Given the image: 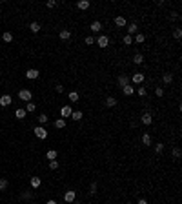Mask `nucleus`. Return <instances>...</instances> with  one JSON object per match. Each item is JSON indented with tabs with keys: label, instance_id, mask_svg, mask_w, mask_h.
Masks as SVG:
<instances>
[{
	"label": "nucleus",
	"instance_id": "nucleus-18",
	"mask_svg": "<svg viewBox=\"0 0 182 204\" xmlns=\"http://www.w3.org/2000/svg\"><path fill=\"white\" fill-rule=\"evenodd\" d=\"M58 37H60L62 40H69V38H71V31H69V29H62Z\"/></svg>",
	"mask_w": 182,
	"mask_h": 204
},
{
	"label": "nucleus",
	"instance_id": "nucleus-44",
	"mask_svg": "<svg viewBox=\"0 0 182 204\" xmlns=\"http://www.w3.org/2000/svg\"><path fill=\"white\" fill-rule=\"evenodd\" d=\"M137 204H149V202H147L146 199H139V202H137Z\"/></svg>",
	"mask_w": 182,
	"mask_h": 204
},
{
	"label": "nucleus",
	"instance_id": "nucleus-11",
	"mask_svg": "<svg viewBox=\"0 0 182 204\" xmlns=\"http://www.w3.org/2000/svg\"><path fill=\"white\" fill-rule=\"evenodd\" d=\"M11 102H13L11 95H2V97H0V106H2V108L9 106V104H11Z\"/></svg>",
	"mask_w": 182,
	"mask_h": 204
},
{
	"label": "nucleus",
	"instance_id": "nucleus-29",
	"mask_svg": "<svg viewBox=\"0 0 182 204\" xmlns=\"http://www.w3.org/2000/svg\"><path fill=\"white\" fill-rule=\"evenodd\" d=\"M180 37H182V29H180V27H175V31H173V38H175V40H180Z\"/></svg>",
	"mask_w": 182,
	"mask_h": 204
},
{
	"label": "nucleus",
	"instance_id": "nucleus-16",
	"mask_svg": "<svg viewBox=\"0 0 182 204\" xmlns=\"http://www.w3.org/2000/svg\"><path fill=\"white\" fill-rule=\"evenodd\" d=\"M127 33H129V37H131V35H137V33H139V26H137L135 22H131L129 26H127Z\"/></svg>",
	"mask_w": 182,
	"mask_h": 204
},
{
	"label": "nucleus",
	"instance_id": "nucleus-3",
	"mask_svg": "<svg viewBox=\"0 0 182 204\" xmlns=\"http://www.w3.org/2000/svg\"><path fill=\"white\" fill-rule=\"evenodd\" d=\"M75 199H77V191L75 190H67L66 193H64V201H66L67 204H73Z\"/></svg>",
	"mask_w": 182,
	"mask_h": 204
},
{
	"label": "nucleus",
	"instance_id": "nucleus-38",
	"mask_svg": "<svg viewBox=\"0 0 182 204\" xmlns=\"http://www.w3.org/2000/svg\"><path fill=\"white\" fill-rule=\"evenodd\" d=\"M180 155H182L180 148H173V157H175V159H180Z\"/></svg>",
	"mask_w": 182,
	"mask_h": 204
},
{
	"label": "nucleus",
	"instance_id": "nucleus-42",
	"mask_svg": "<svg viewBox=\"0 0 182 204\" xmlns=\"http://www.w3.org/2000/svg\"><path fill=\"white\" fill-rule=\"evenodd\" d=\"M46 6H47V7H51V9H53V7H57V0H47Z\"/></svg>",
	"mask_w": 182,
	"mask_h": 204
},
{
	"label": "nucleus",
	"instance_id": "nucleus-40",
	"mask_svg": "<svg viewBox=\"0 0 182 204\" xmlns=\"http://www.w3.org/2000/svg\"><path fill=\"white\" fill-rule=\"evenodd\" d=\"M84 42L87 44V46H93V44H95V38H93V37H86Z\"/></svg>",
	"mask_w": 182,
	"mask_h": 204
},
{
	"label": "nucleus",
	"instance_id": "nucleus-17",
	"mask_svg": "<svg viewBox=\"0 0 182 204\" xmlns=\"http://www.w3.org/2000/svg\"><path fill=\"white\" fill-rule=\"evenodd\" d=\"M57 157H58L57 150H47V151H46V159H47V161H55Z\"/></svg>",
	"mask_w": 182,
	"mask_h": 204
},
{
	"label": "nucleus",
	"instance_id": "nucleus-34",
	"mask_svg": "<svg viewBox=\"0 0 182 204\" xmlns=\"http://www.w3.org/2000/svg\"><path fill=\"white\" fill-rule=\"evenodd\" d=\"M122 42H124V44H126V46H131V44H133V38H131V37H129V35H126V37H124V38H122Z\"/></svg>",
	"mask_w": 182,
	"mask_h": 204
},
{
	"label": "nucleus",
	"instance_id": "nucleus-36",
	"mask_svg": "<svg viewBox=\"0 0 182 204\" xmlns=\"http://www.w3.org/2000/svg\"><path fill=\"white\" fill-rule=\"evenodd\" d=\"M97 188H98V184L97 182H91V186H89V193H91V195H95V193H97Z\"/></svg>",
	"mask_w": 182,
	"mask_h": 204
},
{
	"label": "nucleus",
	"instance_id": "nucleus-9",
	"mask_svg": "<svg viewBox=\"0 0 182 204\" xmlns=\"http://www.w3.org/2000/svg\"><path fill=\"white\" fill-rule=\"evenodd\" d=\"M117 84H119L120 88L127 86V84H129V77H127L126 73H122V75H119V78H117Z\"/></svg>",
	"mask_w": 182,
	"mask_h": 204
},
{
	"label": "nucleus",
	"instance_id": "nucleus-15",
	"mask_svg": "<svg viewBox=\"0 0 182 204\" xmlns=\"http://www.w3.org/2000/svg\"><path fill=\"white\" fill-rule=\"evenodd\" d=\"M89 29L93 33H98L102 29V22H98V20H95V22H91V26H89Z\"/></svg>",
	"mask_w": 182,
	"mask_h": 204
},
{
	"label": "nucleus",
	"instance_id": "nucleus-28",
	"mask_svg": "<svg viewBox=\"0 0 182 204\" xmlns=\"http://www.w3.org/2000/svg\"><path fill=\"white\" fill-rule=\"evenodd\" d=\"M135 91L139 93V97H146V95H147V89H146L144 86H139V88L135 89Z\"/></svg>",
	"mask_w": 182,
	"mask_h": 204
},
{
	"label": "nucleus",
	"instance_id": "nucleus-43",
	"mask_svg": "<svg viewBox=\"0 0 182 204\" xmlns=\"http://www.w3.org/2000/svg\"><path fill=\"white\" fill-rule=\"evenodd\" d=\"M55 89H57V93H62V91H64V86H62V84H58Z\"/></svg>",
	"mask_w": 182,
	"mask_h": 204
},
{
	"label": "nucleus",
	"instance_id": "nucleus-20",
	"mask_svg": "<svg viewBox=\"0 0 182 204\" xmlns=\"http://www.w3.org/2000/svg\"><path fill=\"white\" fill-rule=\"evenodd\" d=\"M142 144H144V146H151V135L149 133H142Z\"/></svg>",
	"mask_w": 182,
	"mask_h": 204
},
{
	"label": "nucleus",
	"instance_id": "nucleus-46",
	"mask_svg": "<svg viewBox=\"0 0 182 204\" xmlns=\"http://www.w3.org/2000/svg\"><path fill=\"white\" fill-rule=\"evenodd\" d=\"M126 204H133V202H126Z\"/></svg>",
	"mask_w": 182,
	"mask_h": 204
},
{
	"label": "nucleus",
	"instance_id": "nucleus-22",
	"mask_svg": "<svg viewBox=\"0 0 182 204\" xmlns=\"http://www.w3.org/2000/svg\"><path fill=\"white\" fill-rule=\"evenodd\" d=\"M142 62H144V57H142L140 53H137V55H133V64H137V66H140Z\"/></svg>",
	"mask_w": 182,
	"mask_h": 204
},
{
	"label": "nucleus",
	"instance_id": "nucleus-37",
	"mask_svg": "<svg viewBox=\"0 0 182 204\" xmlns=\"http://www.w3.org/2000/svg\"><path fill=\"white\" fill-rule=\"evenodd\" d=\"M69 100H71V102H77V100H78V93H77V91H71V93H69Z\"/></svg>",
	"mask_w": 182,
	"mask_h": 204
},
{
	"label": "nucleus",
	"instance_id": "nucleus-35",
	"mask_svg": "<svg viewBox=\"0 0 182 204\" xmlns=\"http://www.w3.org/2000/svg\"><path fill=\"white\" fill-rule=\"evenodd\" d=\"M37 118H38V122H40V126H42V124H46V122L49 120V117H47V115H44V113H42L40 117H37Z\"/></svg>",
	"mask_w": 182,
	"mask_h": 204
},
{
	"label": "nucleus",
	"instance_id": "nucleus-33",
	"mask_svg": "<svg viewBox=\"0 0 182 204\" xmlns=\"http://www.w3.org/2000/svg\"><path fill=\"white\" fill-rule=\"evenodd\" d=\"M7 186H9L7 179H0V190H7Z\"/></svg>",
	"mask_w": 182,
	"mask_h": 204
},
{
	"label": "nucleus",
	"instance_id": "nucleus-13",
	"mask_svg": "<svg viewBox=\"0 0 182 204\" xmlns=\"http://www.w3.org/2000/svg\"><path fill=\"white\" fill-rule=\"evenodd\" d=\"M126 24H127V20H126L124 17H122V15H119V17H115V26H117V27H124Z\"/></svg>",
	"mask_w": 182,
	"mask_h": 204
},
{
	"label": "nucleus",
	"instance_id": "nucleus-23",
	"mask_svg": "<svg viewBox=\"0 0 182 204\" xmlns=\"http://www.w3.org/2000/svg\"><path fill=\"white\" fill-rule=\"evenodd\" d=\"M82 117H84V113H82V111H73L71 113V118H73V120H82Z\"/></svg>",
	"mask_w": 182,
	"mask_h": 204
},
{
	"label": "nucleus",
	"instance_id": "nucleus-39",
	"mask_svg": "<svg viewBox=\"0 0 182 204\" xmlns=\"http://www.w3.org/2000/svg\"><path fill=\"white\" fill-rule=\"evenodd\" d=\"M49 168H51V170H57L58 168V161L55 159V161H49Z\"/></svg>",
	"mask_w": 182,
	"mask_h": 204
},
{
	"label": "nucleus",
	"instance_id": "nucleus-26",
	"mask_svg": "<svg viewBox=\"0 0 182 204\" xmlns=\"http://www.w3.org/2000/svg\"><path fill=\"white\" fill-rule=\"evenodd\" d=\"M144 40H146L144 33H137V35H135V42H137V44H144Z\"/></svg>",
	"mask_w": 182,
	"mask_h": 204
},
{
	"label": "nucleus",
	"instance_id": "nucleus-24",
	"mask_svg": "<svg viewBox=\"0 0 182 204\" xmlns=\"http://www.w3.org/2000/svg\"><path fill=\"white\" fill-rule=\"evenodd\" d=\"M29 29H31L33 33H38V31H40V24H38V22H31V24H29Z\"/></svg>",
	"mask_w": 182,
	"mask_h": 204
},
{
	"label": "nucleus",
	"instance_id": "nucleus-27",
	"mask_svg": "<svg viewBox=\"0 0 182 204\" xmlns=\"http://www.w3.org/2000/svg\"><path fill=\"white\" fill-rule=\"evenodd\" d=\"M162 80H164V84H171V82H173V75H171V73H164Z\"/></svg>",
	"mask_w": 182,
	"mask_h": 204
},
{
	"label": "nucleus",
	"instance_id": "nucleus-7",
	"mask_svg": "<svg viewBox=\"0 0 182 204\" xmlns=\"http://www.w3.org/2000/svg\"><path fill=\"white\" fill-rule=\"evenodd\" d=\"M71 113H73V109H71L69 104H66V106H62V108H60V115H62V118H69V117H71Z\"/></svg>",
	"mask_w": 182,
	"mask_h": 204
},
{
	"label": "nucleus",
	"instance_id": "nucleus-1",
	"mask_svg": "<svg viewBox=\"0 0 182 204\" xmlns=\"http://www.w3.org/2000/svg\"><path fill=\"white\" fill-rule=\"evenodd\" d=\"M33 131H35V137H37V138H40V140L47 138V129L44 128V126H37L35 129H33Z\"/></svg>",
	"mask_w": 182,
	"mask_h": 204
},
{
	"label": "nucleus",
	"instance_id": "nucleus-19",
	"mask_svg": "<svg viewBox=\"0 0 182 204\" xmlns=\"http://www.w3.org/2000/svg\"><path fill=\"white\" fill-rule=\"evenodd\" d=\"M55 128L57 129H64V128H66V118H57V120H55Z\"/></svg>",
	"mask_w": 182,
	"mask_h": 204
},
{
	"label": "nucleus",
	"instance_id": "nucleus-6",
	"mask_svg": "<svg viewBox=\"0 0 182 204\" xmlns=\"http://www.w3.org/2000/svg\"><path fill=\"white\" fill-rule=\"evenodd\" d=\"M140 122L144 124V126H149V124L153 122V117H151V113H149V111H144V113H142V117H140Z\"/></svg>",
	"mask_w": 182,
	"mask_h": 204
},
{
	"label": "nucleus",
	"instance_id": "nucleus-10",
	"mask_svg": "<svg viewBox=\"0 0 182 204\" xmlns=\"http://www.w3.org/2000/svg\"><path fill=\"white\" fill-rule=\"evenodd\" d=\"M89 6H91L89 0H78V2H77V7L80 9V11H86V9H89Z\"/></svg>",
	"mask_w": 182,
	"mask_h": 204
},
{
	"label": "nucleus",
	"instance_id": "nucleus-30",
	"mask_svg": "<svg viewBox=\"0 0 182 204\" xmlns=\"http://www.w3.org/2000/svg\"><path fill=\"white\" fill-rule=\"evenodd\" d=\"M2 38H4V42H11L13 40V33H9V31H6L2 35Z\"/></svg>",
	"mask_w": 182,
	"mask_h": 204
},
{
	"label": "nucleus",
	"instance_id": "nucleus-14",
	"mask_svg": "<svg viewBox=\"0 0 182 204\" xmlns=\"http://www.w3.org/2000/svg\"><path fill=\"white\" fill-rule=\"evenodd\" d=\"M122 93H124L126 97H131V95L135 93V88L131 86V84H127V86H124V88H122Z\"/></svg>",
	"mask_w": 182,
	"mask_h": 204
},
{
	"label": "nucleus",
	"instance_id": "nucleus-21",
	"mask_svg": "<svg viewBox=\"0 0 182 204\" xmlns=\"http://www.w3.org/2000/svg\"><path fill=\"white\" fill-rule=\"evenodd\" d=\"M106 106H107V108H115V106H117V98H115V97H107V98H106Z\"/></svg>",
	"mask_w": 182,
	"mask_h": 204
},
{
	"label": "nucleus",
	"instance_id": "nucleus-4",
	"mask_svg": "<svg viewBox=\"0 0 182 204\" xmlns=\"http://www.w3.org/2000/svg\"><path fill=\"white\" fill-rule=\"evenodd\" d=\"M18 97H20V100L29 102V100L33 98V93L29 91V89H20V91H18Z\"/></svg>",
	"mask_w": 182,
	"mask_h": 204
},
{
	"label": "nucleus",
	"instance_id": "nucleus-2",
	"mask_svg": "<svg viewBox=\"0 0 182 204\" xmlns=\"http://www.w3.org/2000/svg\"><path fill=\"white\" fill-rule=\"evenodd\" d=\"M95 44H98V47L100 49H104L109 46V37H106V35H100L98 38H95Z\"/></svg>",
	"mask_w": 182,
	"mask_h": 204
},
{
	"label": "nucleus",
	"instance_id": "nucleus-25",
	"mask_svg": "<svg viewBox=\"0 0 182 204\" xmlns=\"http://www.w3.org/2000/svg\"><path fill=\"white\" fill-rule=\"evenodd\" d=\"M15 117H17V118H24V117H26V109H24V108H18L17 111H15Z\"/></svg>",
	"mask_w": 182,
	"mask_h": 204
},
{
	"label": "nucleus",
	"instance_id": "nucleus-32",
	"mask_svg": "<svg viewBox=\"0 0 182 204\" xmlns=\"http://www.w3.org/2000/svg\"><path fill=\"white\" fill-rule=\"evenodd\" d=\"M162 151H164V144H162V142H159V144L155 146V153H157V155H160Z\"/></svg>",
	"mask_w": 182,
	"mask_h": 204
},
{
	"label": "nucleus",
	"instance_id": "nucleus-5",
	"mask_svg": "<svg viewBox=\"0 0 182 204\" xmlns=\"http://www.w3.org/2000/svg\"><path fill=\"white\" fill-rule=\"evenodd\" d=\"M144 73H139V71H135L133 73V75H131V82H133V84H137V86H140V84L142 82H144Z\"/></svg>",
	"mask_w": 182,
	"mask_h": 204
},
{
	"label": "nucleus",
	"instance_id": "nucleus-8",
	"mask_svg": "<svg viewBox=\"0 0 182 204\" xmlns=\"http://www.w3.org/2000/svg\"><path fill=\"white\" fill-rule=\"evenodd\" d=\"M40 77V71H38V69H27L26 71V78H29V80H35V78H38Z\"/></svg>",
	"mask_w": 182,
	"mask_h": 204
},
{
	"label": "nucleus",
	"instance_id": "nucleus-45",
	"mask_svg": "<svg viewBox=\"0 0 182 204\" xmlns=\"http://www.w3.org/2000/svg\"><path fill=\"white\" fill-rule=\"evenodd\" d=\"M46 204H57V201H47Z\"/></svg>",
	"mask_w": 182,
	"mask_h": 204
},
{
	"label": "nucleus",
	"instance_id": "nucleus-12",
	"mask_svg": "<svg viewBox=\"0 0 182 204\" xmlns=\"http://www.w3.org/2000/svg\"><path fill=\"white\" fill-rule=\"evenodd\" d=\"M29 184H31V188H40L42 179L38 177V175H33V177H31V181H29Z\"/></svg>",
	"mask_w": 182,
	"mask_h": 204
},
{
	"label": "nucleus",
	"instance_id": "nucleus-41",
	"mask_svg": "<svg viewBox=\"0 0 182 204\" xmlns=\"http://www.w3.org/2000/svg\"><path fill=\"white\" fill-rule=\"evenodd\" d=\"M155 95L157 97H164V89H162V88H155Z\"/></svg>",
	"mask_w": 182,
	"mask_h": 204
},
{
	"label": "nucleus",
	"instance_id": "nucleus-31",
	"mask_svg": "<svg viewBox=\"0 0 182 204\" xmlns=\"http://www.w3.org/2000/svg\"><path fill=\"white\" fill-rule=\"evenodd\" d=\"M35 109H37V106H35L33 102H27V104H26V111H27V113H33Z\"/></svg>",
	"mask_w": 182,
	"mask_h": 204
}]
</instances>
